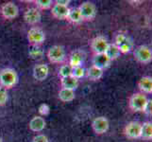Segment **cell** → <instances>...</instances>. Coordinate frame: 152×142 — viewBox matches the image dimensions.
<instances>
[{"instance_id": "1", "label": "cell", "mask_w": 152, "mask_h": 142, "mask_svg": "<svg viewBox=\"0 0 152 142\" xmlns=\"http://www.w3.org/2000/svg\"><path fill=\"white\" fill-rule=\"evenodd\" d=\"M18 77L15 70L12 68H5L0 72V85L4 89H10L17 83Z\"/></svg>"}, {"instance_id": "2", "label": "cell", "mask_w": 152, "mask_h": 142, "mask_svg": "<svg viewBox=\"0 0 152 142\" xmlns=\"http://www.w3.org/2000/svg\"><path fill=\"white\" fill-rule=\"evenodd\" d=\"M148 99L142 93H135L129 99V108L133 112H144L145 104Z\"/></svg>"}, {"instance_id": "3", "label": "cell", "mask_w": 152, "mask_h": 142, "mask_svg": "<svg viewBox=\"0 0 152 142\" xmlns=\"http://www.w3.org/2000/svg\"><path fill=\"white\" fill-rule=\"evenodd\" d=\"M133 55L136 61L141 64H148L152 60V51L148 46H139L135 49Z\"/></svg>"}, {"instance_id": "4", "label": "cell", "mask_w": 152, "mask_h": 142, "mask_svg": "<svg viewBox=\"0 0 152 142\" xmlns=\"http://www.w3.org/2000/svg\"><path fill=\"white\" fill-rule=\"evenodd\" d=\"M48 57L51 63H54V64L61 63L65 58V52L64 47L61 46H51L48 51Z\"/></svg>"}, {"instance_id": "5", "label": "cell", "mask_w": 152, "mask_h": 142, "mask_svg": "<svg viewBox=\"0 0 152 142\" xmlns=\"http://www.w3.org/2000/svg\"><path fill=\"white\" fill-rule=\"evenodd\" d=\"M78 10H80L81 17L83 20H87V21L93 20L96 15V8L95 5L91 2L82 3L80 6L78 7Z\"/></svg>"}, {"instance_id": "6", "label": "cell", "mask_w": 152, "mask_h": 142, "mask_svg": "<svg viewBox=\"0 0 152 142\" xmlns=\"http://www.w3.org/2000/svg\"><path fill=\"white\" fill-rule=\"evenodd\" d=\"M115 46H116L121 53H128L132 49V43L129 38L125 34H117L115 37Z\"/></svg>"}, {"instance_id": "7", "label": "cell", "mask_w": 152, "mask_h": 142, "mask_svg": "<svg viewBox=\"0 0 152 142\" xmlns=\"http://www.w3.org/2000/svg\"><path fill=\"white\" fill-rule=\"evenodd\" d=\"M28 40L30 44H32V46H38L45 42V34L42 29L32 28L28 32Z\"/></svg>"}, {"instance_id": "8", "label": "cell", "mask_w": 152, "mask_h": 142, "mask_svg": "<svg viewBox=\"0 0 152 142\" xmlns=\"http://www.w3.org/2000/svg\"><path fill=\"white\" fill-rule=\"evenodd\" d=\"M92 127L94 132L97 135H103L107 132L110 127L109 120L105 117H97L93 120Z\"/></svg>"}, {"instance_id": "9", "label": "cell", "mask_w": 152, "mask_h": 142, "mask_svg": "<svg viewBox=\"0 0 152 142\" xmlns=\"http://www.w3.org/2000/svg\"><path fill=\"white\" fill-rule=\"evenodd\" d=\"M108 41L103 36H97L94 38L91 42V49L96 54H102L105 53L108 47Z\"/></svg>"}, {"instance_id": "10", "label": "cell", "mask_w": 152, "mask_h": 142, "mask_svg": "<svg viewBox=\"0 0 152 142\" xmlns=\"http://www.w3.org/2000/svg\"><path fill=\"white\" fill-rule=\"evenodd\" d=\"M141 128L142 124L137 121H132L125 127V135L129 138H140L141 136Z\"/></svg>"}, {"instance_id": "11", "label": "cell", "mask_w": 152, "mask_h": 142, "mask_svg": "<svg viewBox=\"0 0 152 142\" xmlns=\"http://www.w3.org/2000/svg\"><path fill=\"white\" fill-rule=\"evenodd\" d=\"M1 13L6 19H14L15 17H17L19 10L14 3L7 2L3 4V6L1 7Z\"/></svg>"}, {"instance_id": "12", "label": "cell", "mask_w": 152, "mask_h": 142, "mask_svg": "<svg viewBox=\"0 0 152 142\" xmlns=\"http://www.w3.org/2000/svg\"><path fill=\"white\" fill-rule=\"evenodd\" d=\"M48 73H49V68L45 64L36 65L33 67V77L35 80H37L39 82L45 81L48 78Z\"/></svg>"}, {"instance_id": "13", "label": "cell", "mask_w": 152, "mask_h": 142, "mask_svg": "<svg viewBox=\"0 0 152 142\" xmlns=\"http://www.w3.org/2000/svg\"><path fill=\"white\" fill-rule=\"evenodd\" d=\"M111 63H112V61L109 59L105 53L96 54L95 57L93 58V65L99 68V69H101V70L108 68L110 66V65H111Z\"/></svg>"}, {"instance_id": "14", "label": "cell", "mask_w": 152, "mask_h": 142, "mask_svg": "<svg viewBox=\"0 0 152 142\" xmlns=\"http://www.w3.org/2000/svg\"><path fill=\"white\" fill-rule=\"evenodd\" d=\"M24 19L26 22L30 25L39 23L41 21V13L39 12V10L35 8L28 9L27 12L24 13Z\"/></svg>"}, {"instance_id": "15", "label": "cell", "mask_w": 152, "mask_h": 142, "mask_svg": "<svg viewBox=\"0 0 152 142\" xmlns=\"http://www.w3.org/2000/svg\"><path fill=\"white\" fill-rule=\"evenodd\" d=\"M69 10L70 9L68 7L61 6V5H59V4H54V6L52 7V10H51V13L55 18L62 20V19H67Z\"/></svg>"}, {"instance_id": "16", "label": "cell", "mask_w": 152, "mask_h": 142, "mask_svg": "<svg viewBox=\"0 0 152 142\" xmlns=\"http://www.w3.org/2000/svg\"><path fill=\"white\" fill-rule=\"evenodd\" d=\"M83 60H84V53L81 50H75L72 52V54L70 56L69 65L72 68L81 66Z\"/></svg>"}, {"instance_id": "17", "label": "cell", "mask_w": 152, "mask_h": 142, "mask_svg": "<svg viewBox=\"0 0 152 142\" xmlns=\"http://www.w3.org/2000/svg\"><path fill=\"white\" fill-rule=\"evenodd\" d=\"M29 129L33 132H41L45 127V120L42 117H34L29 121Z\"/></svg>"}, {"instance_id": "18", "label": "cell", "mask_w": 152, "mask_h": 142, "mask_svg": "<svg viewBox=\"0 0 152 142\" xmlns=\"http://www.w3.org/2000/svg\"><path fill=\"white\" fill-rule=\"evenodd\" d=\"M138 87L142 92L146 94L152 93V79L148 76H145L140 79L138 82Z\"/></svg>"}, {"instance_id": "19", "label": "cell", "mask_w": 152, "mask_h": 142, "mask_svg": "<svg viewBox=\"0 0 152 142\" xmlns=\"http://www.w3.org/2000/svg\"><path fill=\"white\" fill-rule=\"evenodd\" d=\"M61 83L62 88L75 91V89L78 85V80H77L76 78L72 77V76H69V77H66V78H62L61 81Z\"/></svg>"}, {"instance_id": "20", "label": "cell", "mask_w": 152, "mask_h": 142, "mask_svg": "<svg viewBox=\"0 0 152 142\" xmlns=\"http://www.w3.org/2000/svg\"><path fill=\"white\" fill-rule=\"evenodd\" d=\"M141 138L145 140H151L152 139V124L149 121H146L142 124L141 128Z\"/></svg>"}, {"instance_id": "21", "label": "cell", "mask_w": 152, "mask_h": 142, "mask_svg": "<svg viewBox=\"0 0 152 142\" xmlns=\"http://www.w3.org/2000/svg\"><path fill=\"white\" fill-rule=\"evenodd\" d=\"M105 54H106V56L110 60L113 61L115 59H117V58L120 56L121 52H120L119 49L114 44H109L106 51H105Z\"/></svg>"}, {"instance_id": "22", "label": "cell", "mask_w": 152, "mask_h": 142, "mask_svg": "<svg viewBox=\"0 0 152 142\" xmlns=\"http://www.w3.org/2000/svg\"><path fill=\"white\" fill-rule=\"evenodd\" d=\"M59 99L64 102H72L75 99V91L69 90V89L61 88L59 92Z\"/></svg>"}, {"instance_id": "23", "label": "cell", "mask_w": 152, "mask_h": 142, "mask_svg": "<svg viewBox=\"0 0 152 142\" xmlns=\"http://www.w3.org/2000/svg\"><path fill=\"white\" fill-rule=\"evenodd\" d=\"M103 76V70L99 69V68L92 65L87 70V77L90 79L91 81H97L99 79H101Z\"/></svg>"}, {"instance_id": "24", "label": "cell", "mask_w": 152, "mask_h": 142, "mask_svg": "<svg viewBox=\"0 0 152 142\" xmlns=\"http://www.w3.org/2000/svg\"><path fill=\"white\" fill-rule=\"evenodd\" d=\"M67 19L70 21V22L74 23V24H77L80 23L81 21L83 20L81 17V14L78 8H74V9H70L69 13H68Z\"/></svg>"}, {"instance_id": "25", "label": "cell", "mask_w": 152, "mask_h": 142, "mask_svg": "<svg viewBox=\"0 0 152 142\" xmlns=\"http://www.w3.org/2000/svg\"><path fill=\"white\" fill-rule=\"evenodd\" d=\"M28 53L31 56V58H33V59H38V58H41L43 56L44 52L38 46H30Z\"/></svg>"}, {"instance_id": "26", "label": "cell", "mask_w": 152, "mask_h": 142, "mask_svg": "<svg viewBox=\"0 0 152 142\" xmlns=\"http://www.w3.org/2000/svg\"><path fill=\"white\" fill-rule=\"evenodd\" d=\"M72 73V67L69 65H64L60 68V72H59V76L62 78H66L71 76Z\"/></svg>"}, {"instance_id": "27", "label": "cell", "mask_w": 152, "mask_h": 142, "mask_svg": "<svg viewBox=\"0 0 152 142\" xmlns=\"http://www.w3.org/2000/svg\"><path fill=\"white\" fill-rule=\"evenodd\" d=\"M85 74V70L84 68L81 67V66H78V67H75V68H72V73H71V76L76 78L77 80L78 79L82 78Z\"/></svg>"}, {"instance_id": "28", "label": "cell", "mask_w": 152, "mask_h": 142, "mask_svg": "<svg viewBox=\"0 0 152 142\" xmlns=\"http://www.w3.org/2000/svg\"><path fill=\"white\" fill-rule=\"evenodd\" d=\"M36 5L40 8V9H49L52 6V0H37L35 1Z\"/></svg>"}, {"instance_id": "29", "label": "cell", "mask_w": 152, "mask_h": 142, "mask_svg": "<svg viewBox=\"0 0 152 142\" xmlns=\"http://www.w3.org/2000/svg\"><path fill=\"white\" fill-rule=\"evenodd\" d=\"M8 101V93L6 91V89L0 88V106L6 104Z\"/></svg>"}, {"instance_id": "30", "label": "cell", "mask_w": 152, "mask_h": 142, "mask_svg": "<svg viewBox=\"0 0 152 142\" xmlns=\"http://www.w3.org/2000/svg\"><path fill=\"white\" fill-rule=\"evenodd\" d=\"M32 142H49V140L45 135H38L32 139Z\"/></svg>"}, {"instance_id": "31", "label": "cell", "mask_w": 152, "mask_h": 142, "mask_svg": "<svg viewBox=\"0 0 152 142\" xmlns=\"http://www.w3.org/2000/svg\"><path fill=\"white\" fill-rule=\"evenodd\" d=\"M151 109H152V101H151V99H148V102H146V104H145V107L144 112H145L146 115L151 116V114H152Z\"/></svg>"}, {"instance_id": "32", "label": "cell", "mask_w": 152, "mask_h": 142, "mask_svg": "<svg viewBox=\"0 0 152 142\" xmlns=\"http://www.w3.org/2000/svg\"><path fill=\"white\" fill-rule=\"evenodd\" d=\"M39 112L42 115H48L49 113V107L48 104H42L39 108Z\"/></svg>"}, {"instance_id": "33", "label": "cell", "mask_w": 152, "mask_h": 142, "mask_svg": "<svg viewBox=\"0 0 152 142\" xmlns=\"http://www.w3.org/2000/svg\"><path fill=\"white\" fill-rule=\"evenodd\" d=\"M70 0H57L56 1V4H59V5H61V6H65V7H68V5L70 4Z\"/></svg>"}, {"instance_id": "34", "label": "cell", "mask_w": 152, "mask_h": 142, "mask_svg": "<svg viewBox=\"0 0 152 142\" xmlns=\"http://www.w3.org/2000/svg\"><path fill=\"white\" fill-rule=\"evenodd\" d=\"M0 142H3V139H2L1 136H0Z\"/></svg>"}]
</instances>
